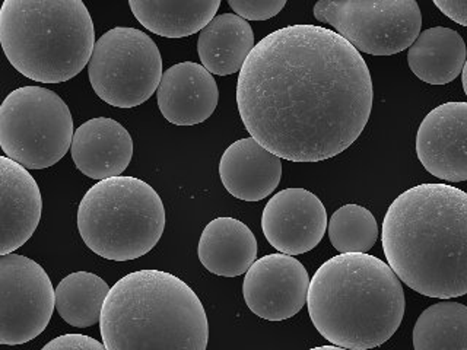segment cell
<instances>
[{"label": "cell", "instance_id": "cell-19", "mask_svg": "<svg viewBox=\"0 0 467 350\" xmlns=\"http://www.w3.org/2000/svg\"><path fill=\"white\" fill-rule=\"evenodd\" d=\"M253 48L252 26L237 14L216 15L201 29L197 40L202 65L218 77L240 72Z\"/></svg>", "mask_w": 467, "mask_h": 350}, {"label": "cell", "instance_id": "cell-4", "mask_svg": "<svg viewBox=\"0 0 467 350\" xmlns=\"http://www.w3.org/2000/svg\"><path fill=\"white\" fill-rule=\"evenodd\" d=\"M99 330L107 350L208 347L203 304L186 282L162 270H139L117 281L104 303Z\"/></svg>", "mask_w": 467, "mask_h": 350}, {"label": "cell", "instance_id": "cell-14", "mask_svg": "<svg viewBox=\"0 0 467 350\" xmlns=\"http://www.w3.org/2000/svg\"><path fill=\"white\" fill-rule=\"evenodd\" d=\"M43 201L28 168L0 158V255L9 254L33 237L40 223Z\"/></svg>", "mask_w": 467, "mask_h": 350}, {"label": "cell", "instance_id": "cell-24", "mask_svg": "<svg viewBox=\"0 0 467 350\" xmlns=\"http://www.w3.org/2000/svg\"><path fill=\"white\" fill-rule=\"evenodd\" d=\"M328 238L339 252H368L379 238V225L368 209L345 204L328 221Z\"/></svg>", "mask_w": 467, "mask_h": 350}, {"label": "cell", "instance_id": "cell-25", "mask_svg": "<svg viewBox=\"0 0 467 350\" xmlns=\"http://www.w3.org/2000/svg\"><path fill=\"white\" fill-rule=\"evenodd\" d=\"M288 0H228L231 9L247 21H267L284 9Z\"/></svg>", "mask_w": 467, "mask_h": 350}, {"label": "cell", "instance_id": "cell-6", "mask_svg": "<svg viewBox=\"0 0 467 350\" xmlns=\"http://www.w3.org/2000/svg\"><path fill=\"white\" fill-rule=\"evenodd\" d=\"M164 203L142 180L116 175L88 190L78 211V230L102 259L129 262L148 254L162 237Z\"/></svg>", "mask_w": 467, "mask_h": 350}, {"label": "cell", "instance_id": "cell-23", "mask_svg": "<svg viewBox=\"0 0 467 350\" xmlns=\"http://www.w3.org/2000/svg\"><path fill=\"white\" fill-rule=\"evenodd\" d=\"M412 339L416 350H467V306L451 301L428 306Z\"/></svg>", "mask_w": 467, "mask_h": 350}, {"label": "cell", "instance_id": "cell-18", "mask_svg": "<svg viewBox=\"0 0 467 350\" xmlns=\"http://www.w3.org/2000/svg\"><path fill=\"white\" fill-rule=\"evenodd\" d=\"M197 255L204 269L216 276H241L255 262L257 240L238 219L216 218L202 232Z\"/></svg>", "mask_w": 467, "mask_h": 350}, {"label": "cell", "instance_id": "cell-5", "mask_svg": "<svg viewBox=\"0 0 467 350\" xmlns=\"http://www.w3.org/2000/svg\"><path fill=\"white\" fill-rule=\"evenodd\" d=\"M82 0H5L0 43L15 69L41 84H60L89 63L95 46Z\"/></svg>", "mask_w": 467, "mask_h": 350}, {"label": "cell", "instance_id": "cell-1", "mask_svg": "<svg viewBox=\"0 0 467 350\" xmlns=\"http://www.w3.org/2000/svg\"><path fill=\"white\" fill-rule=\"evenodd\" d=\"M372 98L361 51L310 24L265 36L238 77V111L248 133L291 162H320L347 150L368 123Z\"/></svg>", "mask_w": 467, "mask_h": 350}, {"label": "cell", "instance_id": "cell-13", "mask_svg": "<svg viewBox=\"0 0 467 350\" xmlns=\"http://www.w3.org/2000/svg\"><path fill=\"white\" fill-rule=\"evenodd\" d=\"M416 153L437 179L467 181V102H447L432 109L418 129Z\"/></svg>", "mask_w": 467, "mask_h": 350}, {"label": "cell", "instance_id": "cell-8", "mask_svg": "<svg viewBox=\"0 0 467 350\" xmlns=\"http://www.w3.org/2000/svg\"><path fill=\"white\" fill-rule=\"evenodd\" d=\"M157 44L140 29L117 26L99 36L88 63L92 89L117 108H133L155 94L162 79Z\"/></svg>", "mask_w": 467, "mask_h": 350}, {"label": "cell", "instance_id": "cell-20", "mask_svg": "<svg viewBox=\"0 0 467 350\" xmlns=\"http://www.w3.org/2000/svg\"><path fill=\"white\" fill-rule=\"evenodd\" d=\"M466 44L457 31L445 26L425 29L409 47V67L422 82L450 84L463 72Z\"/></svg>", "mask_w": 467, "mask_h": 350}, {"label": "cell", "instance_id": "cell-15", "mask_svg": "<svg viewBox=\"0 0 467 350\" xmlns=\"http://www.w3.org/2000/svg\"><path fill=\"white\" fill-rule=\"evenodd\" d=\"M157 99L165 120L175 126H196L215 111L218 85L203 65L182 62L165 70Z\"/></svg>", "mask_w": 467, "mask_h": 350}, {"label": "cell", "instance_id": "cell-2", "mask_svg": "<svg viewBox=\"0 0 467 350\" xmlns=\"http://www.w3.org/2000/svg\"><path fill=\"white\" fill-rule=\"evenodd\" d=\"M387 262L409 288L430 298L467 295V193L420 184L394 199L384 216Z\"/></svg>", "mask_w": 467, "mask_h": 350}, {"label": "cell", "instance_id": "cell-16", "mask_svg": "<svg viewBox=\"0 0 467 350\" xmlns=\"http://www.w3.org/2000/svg\"><path fill=\"white\" fill-rule=\"evenodd\" d=\"M70 152L82 174L101 181L126 171L133 158V140L119 121L97 117L75 130Z\"/></svg>", "mask_w": 467, "mask_h": 350}, {"label": "cell", "instance_id": "cell-12", "mask_svg": "<svg viewBox=\"0 0 467 350\" xmlns=\"http://www.w3.org/2000/svg\"><path fill=\"white\" fill-rule=\"evenodd\" d=\"M262 230L277 252H308L320 244L327 230V211L316 194L306 189H285L263 211Z\"/></svg>", "mask_w": 467, "mask_h": 350}, {"label": "cell", "instance_id": "cell-17", "mask_svg": "<svg viewBox=\"0 0 467 350\" xmlns=\"http://www.w3.org/2000/svg\"><path fill=\"white\" fill-rule=\"evenodd\" d=\"M282 158L254 138L241 139L223 152L219 175L231 196L260 201L274 193L282 179Z\"/></svg>", "mask_w": 467, "mask_h": 350}, {"label": "cell", "instance_id": "cell-7", "mask_svg": "<svg viewBox=\"0 0 467 350\" xmlns=\"http://www.w3.org/2000/svg\"><path fill=\"white\" fill-rule=\"evenodd\" d=\"M73 135L69 107L46 88H18L0 107V148L28 170L57 164L72 146Z\"/></svg>", "mask_w": 467, "mask_h": 350}, {"label": "cell", "instance_id": "cell-27", "mask_svg": "<svg viewBox=\"0 0 467 350\" xmlns=\"http://www.w3.org/2000/svg\"><path fill=\"white\" fill-rule=\"evenodd\" d=\"M435 6L451 21L467 28V0H432Z\"/></svg>", "mask_w": 467, "mask_h": 350}, {"label": "cell", "instance_id": "cell-22", "mask_svg": "<svg viewBox=\"0 0 467 350\" xmlns=\"http://www.w3.org/2000/svg\"><path fill=\"white\" fill-rule=\"evenodd\" d=\"M109 289L104 279L89 272L69 274L56 288V310L72 327H91L101 320Z\"/></svg>", "mask_w": 467, "mask_h": 350}, {"label": "cell", "instance_id": "cell-28", "mask_svg": "<svg viewBox=\"0 0 467 350\" xmlns=\"http://www.w3.org/2000/svg\"><path fill=\"white\" fill-rule=\"evenodd\" d=\"M462 73H463V77H462V82H463V89L467 95V60L466 63H464L463 72Z\"/></svg>", "mask_w": 467, "mask_h": 350}, {"label": "cell", "instance_id": "cell-9", "mask_svg": "<svg viewBox=\"0 0 467 350\" xmlns=\"http://www.w3.org/2000/svg\"><path fill=\"white\" fill-rule=\"evenodd\" d=\"M314 18L328 24L358 51L393 56L415 43L422 26L416 0H318Z\"/></svg>", "mask_w": 467, "mask_h": 350}, {"label": "cell", "instance_id": "cell-11", "mask_svg": "<svg viewBox=\"0 0 467 350\" xmlns=\"http://www.w3.org/2000/svg\"><path fill=\"white\" fill-rule=\"evenodd\" d=\"M310 282L303 262L292 255L276 252L253 262L245 273L243 295L257 317L288 320L306 305Z\"/></svg>", "mask_w": 467, "mask_h": 350}, {"label": "cell", "instance_id": "cell-3", "mask_svg": "<svg viewBox=\"0 0 467 350\" xmlns=\"http://www.w3.org/2000/svg\"><path fill=\"white\" fill-rule=\"evenodd\" d=\"M306 306L317 332L343 349L381 346L400 327L405 292L390 264L367 252H340L310 282Z\"/></svg>", "mask_w": 467, "mask_h": 350}, {"label": "cell", "instance_id": "cell-26", "mask_svg": "<svg viewBox=\"0 0 467 350\" xmlns=\"http://www.w3.org/2000/svg\"><path fill=\"white\" fill-rule=\"evenodd\" d=\"M44 350H62V349H84V350H102L107 349L106 345L104 343H99V340L92 339L89 335H60L57 339L51 340L50 343H47L46 346L43 347Z\"/></svg>", "mask_w": 467, "mask_h": 350}, {"label": "cell", "instance_id": "cell-10", "mask_svg": "<svg viewBox=\"0 0 467 350\" xmlns=\"http://www.w3.org/2000/svg\"><path fill=\"white\" fill-rule=\"evenodd\" d=\"M56 289L46 270L24 255H0V345L31 342L46 330Z\"/></svg>", "mask_w": 467, "mask_h": 350}, {"label": "cell", "instance_id": "cell-21", "mask_svg": "<svg viewBox=\"0 0 467 350\" xmlns=\"http://www.w3.org/2000/svg\"><path fill=\"white\" fill-rule=\"evenodd\" d=\"M129 6L150 33L182 38L201 33L215 18L221 0H129Z\"/></svg>", "mask_w": 467, "mask_h": 350}]
</instances>
